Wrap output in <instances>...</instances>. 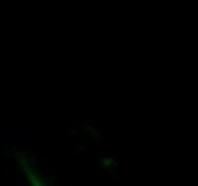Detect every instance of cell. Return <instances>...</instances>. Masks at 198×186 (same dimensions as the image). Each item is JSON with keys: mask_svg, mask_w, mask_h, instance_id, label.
Segmentation results:
<instances>
[{"mask_svg": "<svg viewBox=\"0 0 198 186\" xmlns=\"http://www.w3.org/2000/svg\"><path fill=\"white\" fill-rule=\"evenodd\" d=\"M104 166H111V165H114V166H117V163L114 162V160H104V163H103Z\"/></svg>", "mask_w": 198, "mask_h": 186, "instance_id": "1", "label": "cell"}, {"mask_svg": "<svg viewBox=\"0 0 198 186\" xmlns=\"http://www.w3.org/2000/svg\"><path fill=\"white\" fill-rule=\"evenodd\" d=\"M34 186H41V185H40V183H36V185H34Z\"/></svg>", "mask_w": 198, "mask_h": 186, "instance_id": "5", "label": "cell"}, {"mask_svg": "<svg viewBox=\"0 0 198 186\" xmlns=\"http://www.w3.org/2000/svg\"><path fill=\"white\" fill-rule=\"evenodd\" d=\"M113 176H101V180H111Z\"/></svg>", "mask_w": 198, "mask_h": 186, "instance_id": "3", "label": "cell"}, {"mask_svg": "<svg viewBox=\"0 0 198 186\" xmlns=\"http://www.w3.org/2000/svg\"><path fill=\"white\" fill-rule=\"evenodd\" d=\"M49 173H51V169H50V165H44V176H47Z\"/></svg>", "mask_w": 198, "mask_h": 186, "instance_id": "2", "label": "cell"}, {"mask_svg": "<svg viewBox=\"0 0 198 186\" xmlns=\"http://www.w3.org/2000/svg\"><path fill=\"white\" fill-rule=\"evenodd\" d=\"M59 186H66V182L64 180H59Z\"/></svg>", "mask_w": 198, "mask_h": 186, "instance_id": "4", "label": "cell"}]
</instances>
